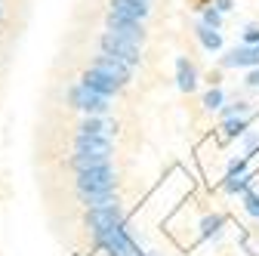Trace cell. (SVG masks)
Wrapping results in <instances>:
<instances>
[{
  "instance_id": "1",
  "label": "cell",
  "mask_w": 259,
  "mask_h": 256,
  "mask_svg": "<svg viewBox=\"0 0 259 256\" xmlns=\"http://www.w3.org/2000/svg\"><path fill=\"white\" fill-rule=\"evenodd\" d=\"M68 102H71L74 111H80V114H87V117H105V114L111 111V99H105V96L87 90L83 83H74V87L68 90Z\"/></svg>"
},
{
  "instance_id": "2",
  "label": "cell",
  "mask_w": 259,
  "mask_h": 256,
  "mask_svg": "<svg viewBox=\"0 0 259 256\" xmlns=\"http://www.w3.org/2000/svg\"><path fill=\"white\" fill-rule=\"evenodd\" d=\"M74 191H117V170L111 164L74 173Z\"/></svg>"
},
{
  "instance_id": "3",
  "label": "cell",
  "mask_w": 259,
  "mask_h": 256,
  "mask_svg": "<svg viewBox=\"0 0 259 256\" xmlns=\"http://www.w3.org/2000/svg\"><path fill=\"white\" fill-rule=\"evenodd\" d=\"M96 47H99V56H111V59L123 62V65H130V68L142 65V47L126 44V40H120V37L108 34V31H102V34H99Z\"/></svg>"
},
{
  "instance_id": "4",
  "label": "cell",
  "mask_w": 259,
  "mask_h": 256,
  "mask_svg": "<svg viewBox=\"0 0 259 256\" xmlns=\"http://www.w3.org/2000/svg\"><path fill=\"white\" fill-rule=\"evenodd\" d=\"M83 226H87V232H90L93 238H99V235H105V232L123 226V210H120V204H108V207L87 210Z\"/></svg>"
},
{
  "instance_id": "5",
  "label": "cell",
  "mask_w": 259,
  "mask_h": 256,
  "mask_svg": "<svg viewBox=\"0 0 259 256\" xmlns=\"http://www.w3.org/2000/svg\"><path fill=\"white\" fill-rule=\"evenodd\" d=\"M105 31L114 34V37H120V40H126V44H133V47H142L148 40V31H145L142 22L120 19V16H111V13L105 16Z\"/></svg>"
},
{
  "instance_id": "6",
  "label": "cell",
  "mask_w": 259,
  "mask_h": 256,
  "mask_svg": "<svg viewBox=\"0 0 259 256\" xmlns=\"http://www.w3.org/2000/svg\"><path fill=\"white\" fill-rule=\"evenodd\" d=\"M90 68H93L96 74H102V77L120 83V87H126L130 80H133V68L123 65V62H117V59H111V56H96V59L90 62Z\"/></svg>"
},
{
  "instance_id": "7",
  "label": "cell",
  "mask_w": 259,
  "mask_h": 256,
  "mask_svg": "<svg viewBox=\"0 0 259 256\" xmlns=\"http://www.w3.org/2000/svg\"><path fill=\"white\" fill-rule=\"evenodd\" d=\"M74 154H87V157H102V161H111L114 157V142L105 136H74Z\"/></svg>"
},
{
  "instance_id": "8",
  "label": "cell",
  "mask_w": 259,
  "mask_h": 256,
  "mask_svg": "<svg viewBox=\"0 0 259 256\" xmlns=\"http://www.w3.org/2000/svg\"><path fill=\"white\" fill-rule=\"evenodd\" d=\"M96 244H99L105 253H111V256H136V253H139L136 244L130 241V235L123 232V226H120V229H111V232H105V235H99V238H96Z\"/></svg>"
},
{
  "instance_id": "9",
  "label": "cell",
  "mask_w": 259,
  "mask_h": 256,
  "mask_svg": "<svg viewBox=\"0 0 259 256\" xmlns=\"http://www.w3.org/2000/svg\"><path fill=\"white\" fill-rule=\"evenodd\" d=\"M108 13L111 16H120V19H133V22H142L151 16V7L145 0H108Z\"/></svg>"
},
{
  "instance_id": "10",
  "label": "cell",
  "mask_w": 259,
  "mask_h": 256,
  "mask_svg": "<svg viewBox=\"0 0 259 256\" xmlns=\"http://www.w3.org/2000/svg\"><path fill=\"white\" fill-rule=\"evenodd\" d=\"M222 68H259V44L256 47H235L219 59Z\"/></svg>"
},
{
  "instance_id": "11",
  "label": "cell",
  "mask_w": 259,
  "mask_h": 256,
  "mask_svg": "<svg viewBox=\"0 0 259 256\" xmlns=\"http://www.w3.org/2000/svg\"><path fill=\"white\" fill-rule=\"evenodd\" d=\"M80 83L87 87V90H93V93H99V96H105V99H114V96H120V83H114V80H108V77H102V74H96L93 68H87L83 74H80Z\"/></svg>"
},
{
  "instance_id": "12",
  "label": "cell",
  "mask_w": 259,
  "mask_h": 256,
  "mask_svg": "<svg viewBox=\"0 0 259 256\" xmlns=\"http://www.w3.org/2000/svg\"><path fill=\"white\" fill-rule=\"evenodd\" d=\"M176 83L182 93H194L198 90V68H194V62H188L185 56L176 59Z\"/></svg>"
},
{
  "instance_id": "13",
  "label": "cell",
  "mask_w": 259,
  "mask_h": 256,
  "mask_svg": "<svg viewBox=\"0 0 259 256\" xmlns=\"http://www.w3.org/2000/svg\"><path fill=\"white\" fill-rule=\"evenodd\" d=\"M111 130H117V123L108 120V117H83L80 126H77L80 136H105V139H108Z\"/></svg>"
},
{
  "instance_id": "14",
  "label": "cell",
  "mask_w": 259,
  "mask_h": 256,
  "mask_svg": "<svg viewBox=\"0 0 259 256\" xmlns=\"http://www.w3.org/2000/svg\"><path fill=\"white\" fill-rule=\"evenodd\" d=\"M77 201L87 207V210H96V207H108V204H120L117 201V191H74Z\"/></svg>"
},
{
  "instance_id": "15",
  "label": "cell",
  "mask_w": 259,
  "mask_h": 256,
  "mask_svg": "<svg viewBox=\"0 0 259 256\" xmlns=\"http://www.w3.org/2000/svg\"><path fill=\"white\" fill-rule=\"evenodd\" d=\"M194 37H198L201 47L210 50V53L222 50V34H219V31H213V28H207V25H194Z\"/></svg>"
},
{
  "instance_id": "16",
  "label": "cell",
  "mask_w": 259,
  "mask_h": 256,
  "mask_svg": "<svg viewBox=\"0 0 259 256\" xmlns=\"http://www.w3.org/2000/svg\"><path fill=\"white\" fill-rule=\"evenodd\" d=\"M219 226H222V216H219V213H213V216H207V219L201 222V235H204V238H210V235H216V232H219Z\"/></svg>"
},
{
  "instance_id": "17",
  "label": "cell",
  "mask_w": 259,
  "mask_h": 256,
  "mask_svg": "<svg viewBox=\"0 0 259 256\" xmlns=\"http://www.w3.org/2000/svg\"><path fill=\"white\" fill-rule=\"evenodd\" d=\"M201 25H207V28L219 31V25H222V13H219L216 7H207V10H204V22H201Z\"/></svg>"
},
{
  "instance_id": "18",
  "label": "cell",
  "mask_w": 259,
  "mask_h": 256,
  "mask_svg": "<svg viewBox=\"0 0 259 256\" xmlns=\"http://www.w3.org/2000/svg\"><path fill=\"white\" fill-rule=\"evenodd\" d=\"M219 114H222V117H235V114H238V117H247V114H250V105H247V102H235V105H229V108H219Z\"/></svg>"
},
{
  "instance_id": "19",
  "label": "cell",
  "mask_w": 259,
  "mask_h": 256,
  "mask_svg": "<svg viewBox=\"0 0 259 256\" xmlns=\"http://www.w3.org/2000/svg\"><path fill=\"white\" fill-rule=\"evenodd\" d=\"M204 108H207V111H219V108H222V90H210V93L204 96Z\"/></svg>"
},
{
  "instance_id": "20",
  "label": "cell",
  "mask_w": 259,
  "mask_h": 256,
  "mask_svg": "<svg viewBox=\"0 0 259 256\" xmlns=\"http://www.w3.org/2000/svg\"><path fill=\"white\" fill-rule=\"evenodd\" d=\"M244 130H247V120L244 117H238V120L229 117V120H225V133H229V136H241Z\"/></svg>"
},
{
  "instance_id": "21",
  "label": "cell",
  "mask_w": 259,
  "mask_h": 256,
  "mask_svg": "<svg viewBox=\"0 0 259 256\" xmlns=\"http://www.w3.org/2000/svg\"><path fill=\"white\" fill-rule=\"evenodd\" d=\"M259 44V25H247L244 28V47H256Z\"/></svg>"
},
{
  "instance_id": "22",
  "label": "cell",
  "mask_w": 259,
  "mask_h": 256,
  "mask_svg": "<svg viewBox=\"0 0 259 256\" xmlns=\"http://www.w3.org/2000/svg\"><path fill=\"white\" fill-rule=\"evenodd\" d=\"M244 207H247V213H250V216H256V219H259V195H247V198H244Z\"/></svg>"
},
{
  "instance_id": "23",
  "label": "cell",
  "mask_w": 259,
  "mask_h": 256,
  "mask_svg": "<svg viewBox=\"0 0 259 256\" xmlns=\"http://www.w3.org/2000/svg\"><path fill=\"white\" fill-rule=\"evenodd\" d=\"M247 87H259V68H250V74H247Z\"/></svg>"
},
{
  "instance_id": "24",
  "label": "cell",
  "mask_w": 259,
  "mask_h": 256,
  "mask_svg": "<svg viewBox=\"0 0 259 256\" xmlns=\"http://www.w3.org/2000/svg\"><path fill=\"white\" fill-rule=\"evenodd\" d=\"M216 10L219 13H229L232 10V0H216Z\"/></svg>"
},
{
  "instance_id": "25",
  "label": "cell",
  "mask_w": 259,
  "mask_h": 256,
  "mask_svg": "<svg viewBox=\"0 0 259 256\" xmlns=\"http://www.w3.org/2000/svg\"><path fill=\"white\" fill-rule=\"evenodd\" d=\"M0 22H4V7H0Z\"/></svg>"
},
{
  "instance_id": "26",
  "label": "cell",
  "mask_w": 259,
  "mask_h": 256,
  "mask_svg": "<svg viewBox=\"0 0 259 256\" xmlns=\"http://www.w3.org/2000/svg\"><path fill=\"white\" fill-rule=\"evenodd\" d=\"M0 7H4V0H0Z\"/></svg>"
},
{
  "instance_id": "27",
  "label": "cell",
  "mask_w": 259,
  "mask_h": 256,
  "mask_svg": "<svg viewBox=\"0 0 259 256\" xmlns=\"http://www.w3.org/2000/svg\"><path fill=\"white\" fill-rule=\"evenodd\" d=\"M145 4H148V0H145Z\"/></svg>"
}]
</instances>
